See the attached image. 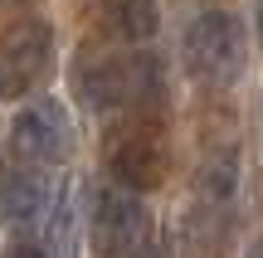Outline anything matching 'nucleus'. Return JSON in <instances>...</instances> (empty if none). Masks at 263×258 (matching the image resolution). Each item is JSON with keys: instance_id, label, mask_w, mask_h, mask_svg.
<instances>
[{"instance_id": "13", "label": "nucleus", "mask_w": 263, "mask_h": 258, "mask_svg": "<svg viewBox=\"0 0 263 258\" xmlns=\"http://www.w3.org/2000/svg\"><path fill=\"white\" fill-rule=\"evenodd\" d=\"M132 258H166L161 249H141V253H132Z\"/></svg>"}, {"instance_id": "7", "label": "nucleus", "mask_w": 263, "mask_h": 258, "mask_svg": "<svg viewBox=\"0 0 263 258\" xmlns=\"http://www.w3.org/2000/svg\"><path fill=\"white\" fill-rule=\"evenodd\" d=\"M49 195H54V185L39 175V166L5 171V175H0V220H5V224H34V220H44Z\"/></svg>"}, {"instance_id": "14", "label": "nucleus", "mask_w": 263, "mask_h": 258, "mask_svg": "<svg viewBox=\"0 0 263 258\" xmlns=\"http://www.w3.org/2000/svg\"><path fill=\"white\" fill-rule=\"evenodd\" d=\"M258 44H263V0H258Z\"/></svg>"}, {"instance_id": "4", "label": "nucleus", "mask_w": 263, "mask_h": 258, "mask_svg": "<svg viewBox=\"0 0 263 258\" xmlns=\"http://www.w3.org/2000/svg\"><path fill=\"white\" fill-rule=\"evenodd\" d=\"M54 64V29L44 19H15L0 34V97H25Z\"/></svg>"}, {"instance_id": "9", "label": "nucleus", "mask_w": 263, "mask_h": 258, "mask_svg": "<svg viewBox=\"0 0 263 258\" xmlns=\"http://www.w3.org/2000/svg\"><path fill=\"white\" fill-rule=\"evenodd\" d=\"M103 25L127 44H141L161 29V10L156 0H103Z\"/></svg>"}, {"instance_id": "3", "label": "nucleus", "mask_w": 263, "mask_h": 258, "mask_svg": "<svg viewBox=\"0 0 263 258\" xmlns=\"http://www.w3.org/2000/svg\"><path fill=\"white\" fill-rule=\"evenodd\" d=\"M146 224H151V214L141 205V190L107 185V190H98L93 214H88V244H93L98 258H127L141 249Z\"/></svg>"}, {"instance_id": "5", "label": "nucleus", "mask_w": 263, "mask_h": 258, "mask_svg": "<svg viewBox=\"0 0 263 258\" xmlns=\"http://www.w3.org/2000/svg\"><path fill=\"white\" fill-rule=\"evenodd\" d=\"M107 171L117 175V185H132V190H156L166 181V156H161L156 136L146 127H127L107 142Z\"/></svg>"}, {"instance_id": "10", "label": "nucleus", "mask_w": 263, "mask_h": 258, "mask_svg": "<svg viewBox=\"0 0 263 258\" xmlns=\"http://www.w3.org/2000/svg\"><path fill=\"white\" fill-rule=\"evenodd\" d=\"M166 93V78H161V64L151 54H127V107L132 112H151Z\"/></svg>"}, {"instance_id": "1", "label": "nucleus", "mask_w": 263, "mask_h": 258, "mask_svg": "<svg viewBox=\"0 0 263 258\" xmlns=\"http://www.w3.org/2000/svg\"><path fill=\"white\" fill-rule=\"evenodd\" d=\"M180 54H185L190 78L210 88H224L239 78L244 68V25H239L229 10H200L185 25V39H180Z\"/></svg>"}, {"instance_id": "12", "label": "nucleus", "mask_w": 263, "mask_h": 258, "mask_svg": "<svg viewBox=\"0 0 263 258\" xmlns=\"http://www.w3.org/2000/svg\"><path fill=\"white\" fill-rule=\"evenodd\" d=\"M244 258H263V234H258L254 244H249V253H244Z\"/></svg>"}, {"instance_id": "6", "label": "nucleus", "mask_w": 263, "mask_h": 258, "mask_svg": "<svg viewBox=\"0 0 263 258\" xmlns=\"http://www.w3.org/2000/svg\"><path fill=\"white\" fill-rule=\"evenodd\" d=\"M39 234H44L49 258H78V244H83V181L78 175L54 181V195H49V210L39 220Z\"/></svg>"}, {"instance_id": "11", "label": "nucleus", "mask_w": 263, "mask_h": 258, "mask_svg": "<svg viewBox=\"0 0 263 258\" xmlns=\"http://www.w3.org/2000/svg\"><path fill=\"white\" fill-rule=\"evenodd\" d=\"M5 258H49V249H44V244H15Z\"/></svg>"}, {"instance_id": "8", "label": "nucleus", "mask_w": 263, "mask_h": 258, "mask_svg": "<svg viewBox=\"0 0 263 258\" xmlns=\"http://www.w3.org/2000/svg\"><path fill=\"white\" fill-rule=\"evenodd\" d=\"M78 93L93 112L127 107V54L122 58H93L78 68Z\"/></svg>"}, {"instance_id": "2", "label": "nucleus", "mask_w": 263, "mask_h": 258, "mask_svg": "<svg viewBox=\"0 0 263 258\" xmlns=\"http://www.w3.org/2000/svg\"><path fill=\"white\" fill-rule=\"evenodd\" d=\"M10 151L25 166H59L73 156V117L59 97H34L10 117Z\"/></svg>"}]
</instances>
